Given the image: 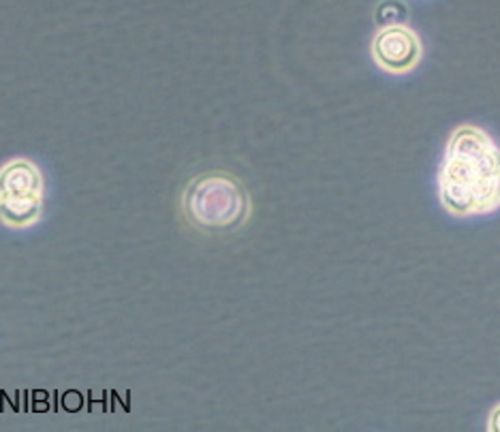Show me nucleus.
Listing matches in <instances>:
<instances>
[{"label": "nucleus", "instance_id": "f257e3e1", "mask_svg": "<svg viewBox=\"0 0 500 432\" xmlns=\"http://www.w3.org/2000/svg\"><path fill=\"white\" fill-rule=\"evenodd\" d=\"M438 200L456 219L487 216L500 208V146L477 124L451 133L438 167Z\"/></svg>", "mask_w": 500, "mask_h": 432}, {"label": "nucleus", "instance_id": "f03ea898", "mask_svg": "<svg viewBox=\"0 0 500 432\" xmlns=\"http://www.w3.org/2000/svg\"><path fill=\"white\" fill-rule=\"evenodd\" d=\"M184 221L197 231H236L249 223L252 200L246 184L231 172L212 170L197 173L180 197Z\"/></svg>", "mask_w": 500, "mask_h": 432}, {"label": "nucleus", "instance_id": "7ed1b4c3", "mask_svg": "<svg viewBox=\"0 0 500 432\" xmlns=\"http://www.w3.org/2000/svg\"><path fill=\"white\" fill-rule=\"evenodd\" d=\"M370 54L377 67L385 74L407 75L419 67L424 58V45L413 28L405 24H389L375 33Z\"/></svg>", "mask_w": 500, "mask_h": 432}, {"label": "nucleus", "instance_id": "20e7f679", "mask_svg": "<svg viewBox=\"0 0 500 432\" xmlns=\"http://www.w3.org/2000/svg\"><path fill=\"white\" fill-rule=\"evenodd\" d=\"M14 197H44V176L39 167L26 159L9 161L0 170V200Z\"/></svg>", "mask_w": 500, "mask_h": 432}, {"label": "nucleus", "instance_id": "39448f33", "mask_svg": "<svg viewBox=\"0 0 500 432\" xmlns=\"http://www.w3.org/2000/svg\"><path fill=\"white\" fill-rule=\"evenodd\" d=\"M44 214V197H14L0 200V221L14 230H26Z\"/></svg>", "mask_w": 500, "mask_h": 432}, {"label": "nucleus", "instance_id": "423d86ee", "mask_svg": "<svg viewBox=\"0 0 500 432\" xmlns=\"http://www.w3.org/2000/svg\"><path fill=\"white\" fill-rule=\"evenodd\" d=\"M487 430L492 432H500V405H496L487 417Z\"/></svg>", "mask_w": 500, "mask_h": 432}]
</instances>
